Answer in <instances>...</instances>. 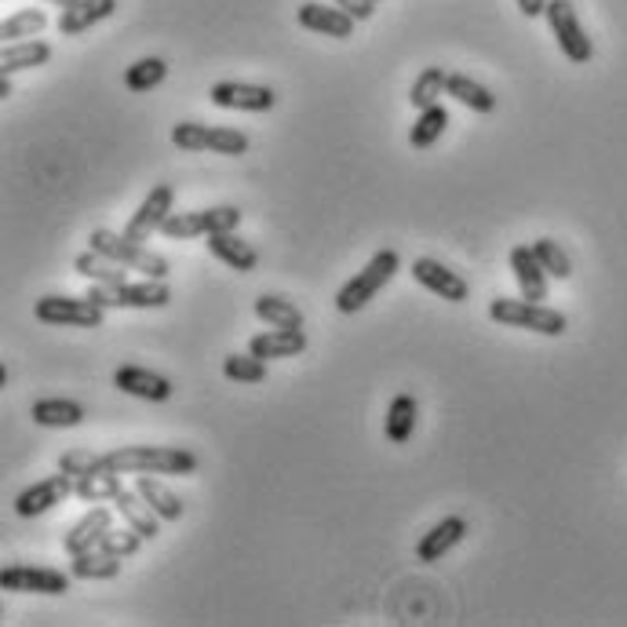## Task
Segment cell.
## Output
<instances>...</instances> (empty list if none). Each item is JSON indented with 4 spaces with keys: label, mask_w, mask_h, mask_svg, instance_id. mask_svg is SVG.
<instances>
[{
    "label": "cell",
    "mask_w": 627,
    "mask_h": 627,
    "mask_svg": "<svg viewBox=\"0 0 627 627\" xmlns=\"http://www.w3.org/2000/svg\"><path fill=\"white\" fill-rule=\"evenodd\" d=\"M107 471L117 474H193L198 456L179 446H124L107 456H99Z\"/></svg>",
    "instance_id": "6da1fadb"
},
{
    "label": "cell",
    "mask_w": 627,
    "mask_h": 627,
    "mask_svg": "<svg viewBox=\"0 0 627 627\" xmlns=\"http://www.w3.org/2000/svg\"><path fill=\"white\" fill-rule=\"evenodd\" d=\"M398 267H402V256L394 253V248H383V253H376L369 264H365L355 278H350L344 289L336 295V311L339 314H355L361 306H369L376 300V292L383 289L387 281L394 278Z\"/></svg>",
    "instance_id": "7a4b0ae2"
},
{
    "label": "cell",
    "mask_w": 627,
    "mask_h": 627,
    "mask_svg": "<svg viewBox=\"0 0 627 627\" xmlns=\"http://www.w3.org/2000/svg\"><path fill=\"white\" fill-rule=\"evenodd\" d=\"M88 248H96V253H102L107 259H113V264H121L128 270H139L143 278L165 281L168 273H172V270H168L165 256H157L146 245L132 242V237H124V234H113V231H91L88 234Z\"/></svg>",
    "instance_id": "3957f363"
},
{
    "label": "cell",
    "mask_w": 627,
    "mask_h": 627,
    "mask_svg": "<svg viewBox=\"0 0 627 627\" xmlns=\"http://www.w3.org/2000/svg\"><path fill=\"white\" fill-rule=\"evenodd\" d=\"M489 317H493L496 325L529 328V333H540V336H562L569 325L562 311H551V306L533 303V300H504V295L489 303Z\"/></svg>",
    "instance_id": "277c9868"
},
{
    "label": "cell",
    "mask_w": 627,
    "mask_h": 627,
    "mask_svg": "<svg viewBox=\"0 0 627 627\" xmlns=\"http://www.w3.org/2000/svg\"><path fill=\"white\" fill-rule=\"evenodd\" d=\"M88 300H96L99 306H128V311H161L172 303V289L157 278L143 281H124V284H91Z\"/></svg>",
    "instance_id": "5b68a950"
},
{
    "label": "cell",
    "mask_w": 627,
    "mask_h": 627,
    "mask_svg": "<svg viewBox=\"0 0 627 627\" xmlns=\"http://www.w3.org/2000/svg\"><path fill=\"white\" fill-rule=\"evenodd\" d=\"M172 143L179 150H212L223 157H242L248 154V135L237 128H223V124H198V121H179L172 128Z\"/></svg>",
    "instance_id": "8992f818"
},
{
    "label": "cell",
    "mask_w": 627,
    "mask_h": 627,
    "mask_svg": "<svg viewBox=\"0 0 627 627\" xmlns=\"http://www.w3.org/2000/svg\"><path fill=\"white\" fill-rule=\"evenodd\" d=\"M242 209L237 204H220V209H201V212H172L161 226L168 242H187V237H209L223 231H237L242 226Z\"/></svg>",
    "instance_id": "52a82bcc"
},
{
    "label": "cell",
    "mask_w": 627,
    "mask_h": 627,
    "mask_svg": "<svg viewBox=\"0 0 627 627\" xmlns=\"http://www.w3.org/2000/svg\"><path fill=\"white\" fill-rule=\"evenodd\" d=\"M33 314L44 325H74V328H102V322H107V306H99L88 295H41Z\"/></svg>",
    "instance_id": "ba28073f"
},
{
    "label": "cell",
    "mask_w": 627,
    "mask_h": 627,
    "mask_svg": "<svg viewBox=\"0 0 627 627\" xmlns=\"http://www.w3.org/2000/svg\"><path fill=\"white\" fill-rule=\"evenodd\" d=\"M547 22H551V33H555L558 48H562V55L569 63H576V66L591 63L595 44H591L584 26H580L573 0H547Z\"/></svg>",
    "instance_id": "9c48e42d"
},
{
    "label": "cell",
    "mask_w": 627,
    "mask_h": 627,
    "mask_svg": "<svg viewBox=\"0 0 627 627\" xmlns=\"http://www.w3.org/2000/svg\"><path fill=\"white\" fill-rule=\"evenodd\" d=\"M70 580H74V573H63V569L15 562L0 573V587L15 591V595H66V591H70Z\"/></svg>",
    "instance_id": "30bf717a"
},
{
    "label": "cell",
    "mask_w": 627,
    "mask_h": 627,
    "mask_svg": "<svg viewBox=\"0 0 627 627\" xmlns=\"http://www.w3.org/2000/svg\"><path fill=\"white\" fill-rule=\"evenodd\" d=\"M172 201H176V190L168 187V182H157V187L146 193L139 209L132 212L128 226H124V237H132V242H150V234H157L165 226V220L172 215Z\"/></svg>",
    "instance_id": "8fae6325"
},
{
    "label": "cell",
    "mask_w": 627,
    "mask_h": 627,
    "mask_svg": "<svg viewBox=\"0 0 627 627\" xmlns=\"http://www.w3.org/2000/svg\"><path fill=\"white\" fill-rule=\"evenodd\" d=\"M74 496V478L70 474H48L41 478V482H33L30 489H22V493L15 496V515L19 518H37L44 515V511L59 507L63 500Z\"/></svg>",
    "instance_id": "7c38bea8"
},
{
    "label": "cell",
    "mask_w": 627,
    "mask_h": 627,
    "mask_svg": "<svg viewBox=\"0 0 627 627\" xmlns=\"http://www.w3.org/2000/svg\"><path fill=\"white\" fill-rule=\"evenodd\" d=\"M209 99L223 110H245V113H267L273 110V88L267 85H245V81H220L209 88Z\"/></svg>",
    "instance_id": "4fadbf2b"
},
{
    "label": "cell",
    "mask_w": 627,
    "mask_h": 627,
    "mask_svg": "<svg viewBox=\"0 0 627 627\" xmlns=\"http://www.w3.org/2000/svg\"><path fill=\"white\" fill-rule=\"evenodd\" d=\"M113 387L132 398H143V402H168L176 391L168 376L143 369V365H121V369L113 372Z\"/></svg>",
    "instance_id": "5bb4252c"
},
{
    "label": "cell",
    "mask_w": 627,
    "mask_h": 627,
    "mask_svg": "<svg viewBox=\"0 0 627 627\" xmlns=\"http://www.w3.org/2000/svg\"><path fill=\"white\" fill-rule=\"evenodd\" d=\"M413 278L424 284L427 292L441 295L446 303H463L467 295H471V284H467L456 270L441 267L438 259H427V256L416 259V264H413Z\"/></svg>",
    "instance_id": "9a60e30c"
},
{
    "label": "cell",
    "mask_w": 627,
    "mask_h": 627,
    "mask_svg": "<svg viewBox=\"0 0 627 627\" xmlns=\"http://www.w3.org/2000/svg\"><path fill=\"white\" fill-rule=\"evenodd\" d=\"M511 273H515L518 289H522V300H533V303L547 300V278H551V273L544 270L537 253H533V245L511 248Z\"/></svg>",
    "instance_id": "2e32d148"
},
{
    "label": "cell",
    "mask_w": 627,
    "mask_h": 627,
    "mask_svg": "<svg viewBox=\"0 0 627 627\" xmlns=\"http://www.w3.org/2000/svg\"><path fill=\"white\" fill-rule=\"evenodd\" d=\"M295 19H300L303 30L325 33V37H336V41H347L358 22V19H350L344 8H325V4H314V0H306V4L295 11Z\"/></svg>",
    "instance_id": "e0dca14e"
},
{
    "label": "cell",
    "mask_w": 627,
    "mask_h": 627,
    "mask_svg": "<svg viewBox=\"0 0 627 627\" xmlns=\"http://www.w3.org/2000/svg\"><path fill=\"white\" fill-rule=\"evenodd\" d=\"M463 537H467V518H460V515L441 518L438 526H430L424 533V540L416 544V558L419 562H441Z\"/></svg>",
    "instance_id": "ac0fdd59"
},
{
    "label": "cell",
    "mask_w": 627,
    "mask_h": 627,
    "mask_svg": "<svg viewBox=\"0 0 627 627\" xmlns=\"http://www.w3.org/2000/svg\"><path fill=\"white\" fill-rule=\"evenodd\" d=\"M113 507L121 511V518L128 522L143 540H154L157 533H161V518H157V511L143 500L139 489H121V493L113 496Z\"/></svg>",
    "instance_id": "d6986e66"
},
{
    "label": "cell",
    "mask_w": 627,
    "mask_h": 627,
    "mask_svg": "<svg viewBox=\"0 0 627 627\" xmlns=\"http://www.w3.org/2000/svg\"><path fill=\"white\" fill-rule=\"evenodd\" d=\"M248 350H253L256 358H295L306 350V333L303 328H270V333H259L248 339Z\"/></svg>",
    "instance_id": "ffe728a7"
},
{
    "label": "cell",
    "mask_w": 627,
    "mask_h": 627,
    "mask_svg": "<svg viewBox=\"0 0 627 627\" xmlns=\"http://www.w3.org/2000/svg\"><path fill=\"white\" fill-rule=\"evenodd\" d=\"M209 253L226 264L237 273H253L259 267V253L248 242H242L234 231H223V234H209Z\"/></svg>",
    "instance_id": "44dd1931"
},
{
    "label": "cell",
    "mask_w": 627,
    "mask_h": 627,
    "mask_svg": "<svg viewBox=\"0 0 627 627\" xmlns=\"http://www.w3.org/2000/svg\"><path fill=\"white\" fill-rule=\"evenodd\" d=\"M113 11H117V0H77V4L63 8L59 33L63 37H77V33L99 26L102 19H110Z\"/></svg>",
    "instance_id": "7402d4cb"
},
{
    "label": "cell",
    "mask_w": 627,
    "mask_h": 627,
    "mask_svg": "<svg viewBox=\"0 0 627 627\" xmlns=\"http://www.w3.org/2000/svg\"><path fill=\"white\" fill-rule=\"evenodd\" d=\"M107 529H113V511H110V507H91L88 515L63 537V547H66L70 555L91 551V547L102 540V533H107Z\"/></svg>",
    "instance_id": "603a6c76"
},
{
    "label": "cell",
    "mask_w": 627,
    "mask_h": 627,
    "mask_svg": "<svg viewBox=\"0 0 627 627\" xmlns=\"http://www.w3.org/2000/svg\"><path fill=\"white\" fill-rule=\"evenodd\" d=\"M33 424L41 427H81L85 424V405L74 398H41L33 402Z\"/></svg>",
    "instance_id": "cb8c5ba5"
},
{
    "label": "cell",
    "mask_w": 627,
    "mask_h": 627,
    "mask_svg": "<svg viewBox=\"0 0 627 627\" xmlns=\"http://www.w3.org/2000/svg\"><path fill=\"white\" fill-rule=\"evenodd\" d=\"M416 398L413 394H394V402L387 405V416H383V430H387V441L391 446H405L416 430Z\"/></svg>",
    "instance_id": "d4e9b609"
},
{
    "label": "cell",
    "mask_w": 627,
    "mask_h": 627,
    "mask_svg": "<svg viewBox=\"0 0 627 627\" xmlns=\"http://www.w3.org/2000/svg\"><path fill=\"white\" fill-rule=\"evenodd\" d=\"M52 59V44H44L37 37L30 41H15L0 52V74H19V70H33V66H44Z\"/></svg>",
    "instance_id": "484cf974"
},
{
    "label": "cell",
    "mask_w": 627,
    "mask_h": 627,
    "mask_svg": "<svg viewBox=\"0 0 627 627\" xmlns=\"http://www.w3.org/2000/svg\"><path fill=\"white\" fill-rule=\"evenodd\" d=\"M135 489H139L143 500L157 511V518H161V522H179L182 511H187L172 489H168L165 482H157L154 474H135Z\"/></svg>",
    "instance_id": "4316f807"
},
{
    "label": "cell",
    "mask_w": 627,
    "mask_h": 627,
    "mask_svg": "<svg viewBox=\"0 0 627 627\" xmlns=\"http://www.w3.org/2000/svg\"><path fill=\"white\" fill-rule=\"evenodd\" d=\"M74 270L81 273V278H88L91 284H124V281H128V267L113 264V259L96 253V248H88V253L77 256Z\"/></svg>",
    "instance_id": "83f0119b"
},
{
    "label": "cell",
    "mask_w": 627,
    "mask_h": 627,
    "mask_svg": "<svg viewBox=\"0 0 627 627\" xmlns=\"http://www.w3.org/2000/svg\"><path fill=\"white\" fill-rule=\"evenodd\" d=\"M121 474L117 471H107V467H96V471L91 474H85V478H77L74 482V496L77 500H85V504H102V500H113L121 493Z\"/></svg>",
    "instance_id": "f1b7e54d"
},
{
    "label": "cell",
    "mask_w": 627,
    "mask_h": 627,
    "mask_svg": "<svg viewBox=\"0 0 627 627\" xmlns=\"http://www.w3.org/2000/svg\"><path fill=\"white\" fill-rule=\"evenodd\" d=\"M446 96H452L456 102H463V107L474 110V113H493L496 110V96H493V91H489L485 85L471 81L467 74H449Z\"/></svg>",
    "instance_id": "f546056e"
},
{
    "label": "cell",
    "mask_w": 627,
    "mask_h": 627,
    "mask_svg": "<svg viewBox=\"0 0 627 627\" xmlns=\"http://www.w3.org/2000/svg\"><path fill=\"white\" fill-rule=\"evenodd\" d=\"M446 128H449V110L441 107V102H435V107L419 110L413 132H408V146H413V150H427V146H435L441 139Z\"/></svg>",
    "instance_id": "4dcf8cb0"
},
{
    "label": "cell",
    "mask_w": 627,
    "mask_h": 627,
    "mask_svg": "<svg viewBox=\"0 0 627 627\" xmlns=\"http://www.w3.org/2000/svg\"><path fill=\"white\" fill-rule=\"evenodd\" d=\"M256 317L259 322H267L270 328H303V314L300 306L292 300H284V295H259L256 300Z\"/></svg>",
    "instance_id": "1f68e13d"
},
{
    "label": "cell",
    "mask_w": 627,
    "mask_h": 627,
    "mask_svg": "<svg viewBox=\"0 0 627 627\" xmlns=\"http://www.w3.org/2000/svg\"><path fill=\"white\" fill-rule=\"evenodd\" d=\"M70 573L74 580H113L121 573V558L117 555H107V551H81V555H74V562H70Z\"/></svg>",
    "instance_id": "d6a6232c"
},
{
    "label": "cell",
    "mask_w": 627,
    "mask_h": 627,
    "mask_svg": "<svg viewBox=\"0 0 627 627\" xmlns=\"http://www.w3.org/2000/svg\"><path fill=\"white\" fill-rule=\"evenodd\" d=\"M446 85H449V74L441 70V66H427V70L413 81V91H408V102H413L416 110L435 107V102H441V96H446Z\"/></svg>",
    "instance_id": "836d02e7"
},
{
    "label": "cell",
    "mask_w": 627,
    "mask_h": 627,
    "mask_svg": "<svg viewBox=\"0 0 627 627\" xmlns=\"http://www.w3.org/2000/svg\"><path fill=\"white\" fill-rule=\"evenodd\" d=\"M168 77V63L157 59V55H146V59L132 63L128 70H124V88L128 91H154L157 85H165Z\"/></svg>",
    "instance_id": "e575fe53"
},
{
    "label": "cell",
    "mask_w": 627,
    "mask_h": 627,
    "mask_svg": "<svg viewBox=\"0 0 627 627\" xmlns=\"http://www.w3.org/2000/svg\"><path fill=\"white\" fill-rule=\"evenodd\" d=\"M44 26H48V15H44L41 8H22V11H15V15L4 19V26H0V37H4L8 44L30 41V37H37Z\"/></svg>",
    "instance_id": "d590c367"
},
{
    "label": "cell",
    "mask_w": 627,
    "mask_h": 627,
    "mask_svg": "<svg viewBox=\"0 0 627 627\" xmlns=\"http://www.w3.org/2000/svg\"><path fill=\"white\" fill-rule=\"evenodd\" d=\"M223 376L234 383H264L267 380V361L256 358L253 350H248V355H226Z\"/></svg>",
    "instance_id": "8d00e7d4"
},
{
    "label": "cell",
    "mask_w": 627,
    "mask_h": 627,
    "mask_svg": "<svg viewBox=\"0 0 627 627\" xmlns=\"http://www.w3.org/2000/svg\"><path fill=\"white\" fill-rule=\"evenodd\" d=\"M533 253H537V259L544 264V270L551 273V278L566 281L569 273H573V264H569V256L558 248V242H551V237H540V242H533Z\"/></svg>",
    "instance_id": "74e56055"
},
{
    "label": "cell",
    "mask_w": 627,
    "mask_h": 627,
    "mask_svg": "<svg viewBox=\"0 0 627 627\" xmlns=\"http://www.w3.org/2000/svg\"><path fill=\"white\" fill-rule=\"evenodd\" d=\"M139 547H143V537L132 526H124V529H107V533H102V540L96 544V551H107V555H117V558H132L135 551H139Z\"/></svg>",
    "instance_id": "f35d334b"
},
{
    "label": "cell",
    "mask_w": 627,
    "mask_h": 627,
    "mask_svg": "<svg viewBox=\"0 0 627 627\" xmlns=\"http://www.w3.org/2000/svg\"><path fill=\"white\" fill-rule=\"evenodd\" d=\"M96 467H99V456H91V449H70V452L59 456V471L70 474L74 482H77V478L91 474Z\"/></svg>",
    "instance_id": "ab89813d"
},
{
    "label": "cell",
    "mask_w": 627,
    "mask_h": 627,
    "mask_svg": "<svg viewBox=\"0 0 627 627\" xmlns=\"http://www.w3.org/2000/svg\"><path fill=\"white\" fill-rule=\"evenodd\" d=\"M333 4L344 8L350 19L365 22V19H372V11H376V4H380V0H333Z\"/></svg>",
    "instance_id": "60d3db41"
},
{
    "label": "cell",
    "mask_w": 627,
    "mask_h": 627,
    "mask_svg": "<svg viewBox=\"0 0 627 627\" xmlns=\"http://www.w3.org/2000/svg\"><path fill=\"white\" fill-rule=\"evenodd\" d=\"M518 11L526 19H537V15H547V0H518Z\"/></svg>",
    "instance_id": "b9f144b4"
},
{
    "label": "cell",
    "mask_w": 627,
    "mask_h": 627,
    "mask_svg": "<svg viewBox=\"0 0 627 627\" xmlns=\"http://www.w3.org/2000/svg\"><path fill=\"white\" fill-rule=\"evenodd\" d=\"M8 96H11V77L0 74V99H8Z\"/></svg>",
    "instance_id": "7bdbcfd3"
},
{
    "label": "cell",
    "mask_w": 627,
    "mask_h": 627,
    "mask_svg": "<svg viewBox=\"0 0 627 627\" xmlns=\"http://www.w3.org/2000/svg\"><path fill=\"white\" fill-rule=\"evenodd\" d=\"M48 4H55V8H70V4H77V0H48Z\"/></svg>",
    "instance_id": "ee69618b"
}]
</instances>
